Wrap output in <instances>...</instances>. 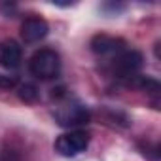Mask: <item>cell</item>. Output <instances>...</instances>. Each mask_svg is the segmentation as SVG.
Returning <instances> with one entry per match:
<instances>
[{
    "label": "cell",
    "mask_w": 161,
    "mask_h": 161,
    "mask_svg": "<svg viewBox=\"0 0 161 161\" xmlns=\"http://www.w3.org/2000/svg\"><path fill=\"white\" fill-rule=\"evenodd\" d=\"M49 32V25L46 19L42 17H27L21 23V38L25 44H36L40 40H44Z\"/></svg>",
    "instance_id": "cell-5"
},
{
    "label": "cell",
    "mask_w": 161,
    "mask_h": 161,
    "mask_svg": "<svg viewBox=\"0 0 161 161\" xmlns=\"http://www.w3.org/2000/svg\"><path fill=\"white\" fill-rule=\"evenodd\" d=\"M21 59H23V49L17 40L6 38L0 42V66L2 68H8V70L17 68L21 64Z\"/></svg>",
    "instance_id": "cell-7"
},
{
    "label": "cell",
    "mask_w": 161,
    "mask_h": 161,
    "mask_svg": "<svg viewBox=\"0 0 161 161\" xmlns=\"http://www.w3.org/2000/svg\"><path fill=\"white\" fill-rule=\"evenodd\" d=\"M127 42L123 38L118 36H110V34H95L91 38V51L97 55H118L125 49Z\"/></svg>",
    "instance_id": "cell-6"
},
{
    "label": "cell",
    "mask_w": 161,
    "mask_h": 161,
    "mask_svg": "<svg viewBox=\"0 0 161 161\" xmlns=\"http://www.w3.org/2000/svg\"><path fill=\"white\" fill-rule=\"evenodd\" d=\"M17 95H19V99H21L23 103H27V104H32V103L38 101V89H36L32 84H21V86L17 87Z\"/></svg>",
    "instance_id": "cell-8"
},
{
    "label": "cell",
    "mask_w": 161,
    "mask_h": 161,
    "mask_svg": "<svg viewBox=\"0 0 161 161\" xmlns=\"http://www.w3.org/2000/svg\"><path fill=\"white\" fill-rule=\"evenodd\" d=\"M53 116L61 127H80V125H87L91 121V112L82 103L61 104V106H57Z\"/></svg>",
    "instance_id": "cell-4"
},
{
    "label": "cell",
    "mask_w": 161,
    "mask_h": 161,
    "mask_svg": "<svg viewBox=\"0 0 161 161\" xmlns=\"http://www.w3.org/2000/svg\"><path fill=\"white\" fill-rule=\"evenodd\" d=\"M89 133L87 131H82V129H74V131H68L61 136H57L55 140V152L59 155H64V157H74L78 153H82L87 150L89 146Z\"/></svg>",
    "instance_id": "cell-3"
},
{
    "label": "cell",
    "mask_w": 161,
    "mask_h": 161,
    "mask_svg": "<svg viewBox=\"0 0 161 161\" xmlns=\"http://www.w3.org/2000/svg\"><path fill=\"white\" fill-rule=\"evenodd\" d=\"M29 70L38 80H53L61 72V57L51 47H42L34 51L29 61Z\"/></svg>",
    "instance_id": "cell-1"
},
{
    "label": "cell",
    "mask_w": 161,
    "mask_h": 161,
    "mask_svg": "<svg viewBox=\"0 0 161 161\" xmlns=\"http://www.w3.org/2000/svg\"><path fill=\"white\" fill-rule=\"evenodd\" d=\"M15 86H17V80L14 76H0V89H2V91L14 89Z\"/></svg>",
    "instance_id": "cell-9"
},
{
    "label": "cell",
    "mask_w": 161,
    "mask_h": 161,
    "mask_svg": "<svg viewBox=\"0 0 161 161\" xmlns=\"http://www.w3.org/2000/svg\"><path fill=\"white\" fill-rule=\"evenodd\" d=\"M144 57L136 49H123L112 61V74L119 80H135L142 68Z\"/></svg>",
    "instance_id": "cell-2"
}]
</instances>
